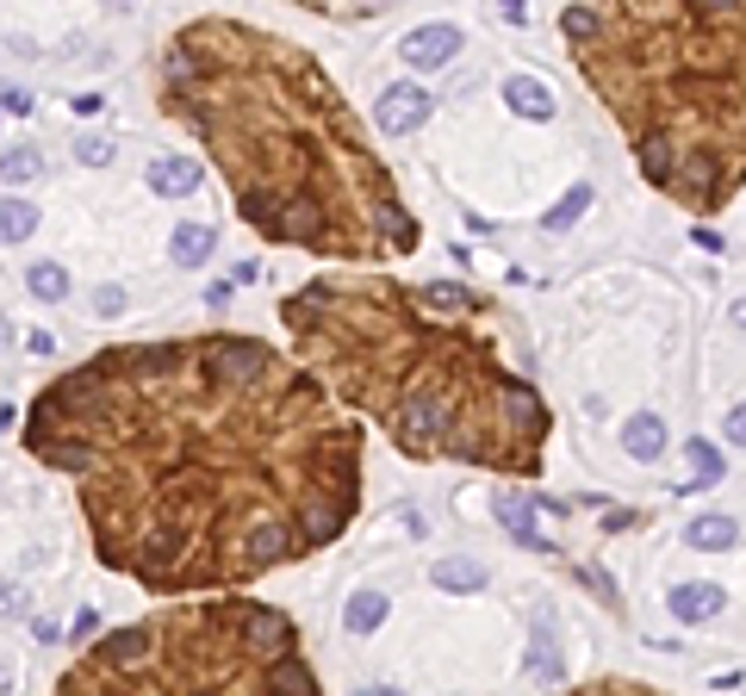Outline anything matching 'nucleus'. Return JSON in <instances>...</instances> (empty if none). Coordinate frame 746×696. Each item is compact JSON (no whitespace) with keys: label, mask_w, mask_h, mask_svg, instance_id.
<instances>
[{"label":"nucleus","mask_w":746,"mask_h":696,"mask_svg":"<svg viewBox=\"0 0 746 696\" xmlns=\"http://www.w3.org/2000/svg\"><path fill=\"white\" fill-rule=\"evenodd\" d=\"M25 448L75 479L94 554L143 591L249 585L355 510V436L255 336L100 348L32 398Z\"/></svg>","instance_id":"nucleus-1"},{"label":"nucleus","mask_w":746,"mask_h":696,"mask_svg":"<svg viewBox=\"0 0 746 696\" xmlns=\"http://www.w3.org/2000/svg\"><path fill=\"white\" fill-rule=\"evenodd\" d=\"M162 106L212 150L237 212L268 243L299 249H367L380 243V206L392 199L367 174L355 125L336 88L280 38L200 19L162 57Z\"/></svg>","instance_id":"nucleus-2"},{"label":"nucleus","mask_w":746,"mask_h":696,"mask_svg":"<svg viewBox=\"0 0 746 696\" xmlns=\"http://www.w3.org/2000/svg\"><path fill=\"white\" fill-rule=\"evenodd\" d=\"M286 653H299V634L268 603H187L106 634L63 672V690H268L274 659Z\"/></svg>","instance_id":"nucleus-3"},{"label":"nucleus","mask_w":746,"mask_h":696,"mask_svg":"<svg viewBox=\"0 0 746 696\" xmlns=\"http://www.w3.org/2000/svg\"><path fill=\"white\" fill-rule=\"evenodd\" d=\"M429 112H436V94H423L417 81H392L380 94V106H374V125L386 131V137H405V131H423Z\"/></svg>","instance_id":"nucleus-4"},{"label":"nucleus","mask_w":746,"mask_h":696,"mask_svg":"<svg viewBox=\"0 0 746 696\" xmlns=\"http://www.w3.org/2000/svg\"><path fill=\"white\" fill-rule=\"evenodd\" d=\"M461 25H417L411 38H405V44H398V57H405V63L411 69H442V63H454V57H461Z\"/></svg>","instance_id":"nucleus-5"},{"label":"nucleus","mask_w":746,"mask_h":696,"mask_svg":"<svg viewBox=\"0 0 746 696\" xmlns=\"http://www.w3.org/2000/svg\"><path fill=\"white\" fill-rule=\"evenodd\" d=\"M492 510H498V522H504V529H510L517 541H523V547H541V554L554 547V541H548V535L535 529V498H529V491H498Z\"/></svg>","instance_id":"nucleus-6"},{"label":"nucleus","mask_w":746,"mask_h":696,"mask_svg":"<svg viewBox=\"0 0 746 696\" xmlns=\"http://www.w3.org/2000/svg\"><path fill=\"white\" fill-rule=\"evenodd\" d=\"M666 603H672V616H678V622H709V616H722L728 591L709 585V579H697V585H672Z\"/></svg>","instance_id":"nucleus-7"},{"label":"nucleus","mask_w":746,"mask_h":696,"mask_svg":"<svg viewBox=\"0 0 746 696\" xmlns=\"http://www.w3.org/2000/svg\"><path fill=\"white\" fill-rule=\"evenodd\" d=\"M193 187H200V162H187V156H162V162H150V193L187 199Z\"/></svg>","instance_id":"nucleus-8"},{"label":"nucleus","mask_w":746,"mask_h":696,"mask_svg":"<svg viewBox=\"0 0 746 696\" xmlns=\"http://www.w3.org/2000/svg\"><path fill=\"white\" fill-rule=\"evenodd\" d=\"M622 448H629L635 460H660L666 454V423H660L653 411L629 417V423H622Z\"/></svg>","instance_id":"nucleus-9"},{"label":"nucleus","mask_w":746,"mask_h":696,"mask_svg":"<svg viewBox=\"0 0 746 696\" xmlns=\"http://www.w3.org/2000/svg\"><path fill=\"white\" fill-rule=\"evenodd\" d=\"M486 579H492V572L479 566V560H436V566H429V585L436 591H486Z\"/></svg>","instance_id":"nucleus-10"},{"label":"nucleus","mask_w":746,"mask_h":696,"mask_svg":"<svg viewBox=\"0 0 746 696\" xmlns=\"http://www.w3.org/2000/svg\"><path fill=\"white\" fill-rule=\"evenodd\" d=\"M212 224H181L175 237H168V255H175V268H200V262H212Z\"/></svg>","instance_id":"nucleus-11"},{"label":"nucleus","mask_w":746,"mask_h":696,"mask_svg":"<svg viewBox=\"0 0 746 696\" xmlns=\"http://www.w3.org/2000/svg\"><path fill=\"white\" fill-rule=\"evenodd\" d=\"M684 541H691V547H703V554H722V547H734V541H740V522H734V516H697L691 529H684Z\"/></svg>","instance_id":"nucleus-12"},{"label":"nucleus","mask_w":746,"mask_h":696,"mask_svg":"<svg viewBox=\"0 0 746 696\" xmlns=\"http://www.w3.org/2000/svg\"><path fill=\"white\" fill-rule=\"evenodd\" d=\"M510 106L517 112H529V119H541V125H548V119H554V94H548V88H541L535 75H510Z\"/></svg>","instance_id":"nucleus-13"},{"label":"nucleus","mask_w":746,"mask_h":696,"mask_svg":"<svg viewBox=\"0 0 746 696\" xmlns=\"http://www.w3.org/2000/svg\"><path fill=\"white\" fill-rule=\"evenodd\" d=\"M25 293L44 299V305H63L69 299V274L57 268V262H32V268H25Z\"/></svg>","instance_id":"nucleus-14"},{"label":"nucleus","mask_w":746,"mask_h":696,"mask_svg":"<svg viewBox=\"0 0 746 696\" xmlns=\"http://www.w3.org/2000/svg\"><path fill=\"white\" fill-rule=\"evenodd\" d=\"M343 622H349V634H374L386 622V591H355Z\"/></svg>","instance_id":"nucleus-15"},{"label":"nucleus","mask_w":746,"mask_h":696,"mask_svg":"<svg viewBox=\"0 0 746 696\" xmlns=\"http://www.w3.org/2000/svg\"><path fill=\"white\" fill-rule=\"evenodd\" d=\"M32 231H38L32 199H0V243H25Z\"/></svg>","instance_id":"nucleus-16"},{"label":"nucleus","mask_w":746,"mask_h":696,"mask_svg":"<svg viewBox=\"0 0 746 696\" xmlns=\"http://www.w3.org/2000/svg\"><path fill=\"white\" fill-rule=\"evenodd\" d=\"M523 678H541V684H560V678H566V665H560V647L548 641V634H541L535 647L523 653Z\"/></svg>","instance_id":"nucleus-17"},{"label":"nucleus","mask_w":746,"mask_h":696,"mask_svg":"<svg viewBox=\"0 0 746 696\" xmlns=\"http://www.w3.org/2000/svg\"><path fill=\"white\" fill-rule=\"evenodd\" d=\"M38 174H44V156H38V150H7V156H0V181H7V187H25Z\"/></svg>","instance_id":"nucleus-18"},{"label":"nucleus","mask_w":746,"mask_h":696,"mask_svg":"<svg viewBox=\"0 0 746 696\" xmlns=\"http://www.w3.org/2000/svg\"><path fill=\"white\" fill-rule=\"evenodd\" d=\"M591 212V187H572L566 199H560L554 212H548V231H566V224H579Z\"/></svg>","instance_id":"nucleus-19"},{"label":"nucleus","mask_w":746,"mask_h":696,"mask_svg":"<svg viewBox=\"0 0 746 696\" xmlns=\"http://www.w3.org/2000/svg\"><path fill=\"white\" fill-rule=\"evenodd\" d=\"M684 448H691V467H697V485L691 491H709L715 479H722V454H715L709 442H684Z\"/></svg>","instance_id":"nucleus-20"},{"label":"nucleus","mask_w":746,"mask_h":696,"mask_svg":"<svg viewBox=\"0 0 746 696\" xmlns=\"http://www.w3.org/2000/svg\"><path fill=\"white\" fill-rule=\"evenodd\" d=\"M560 32L579 38V44H597V13H591V7H566V13H560Z\"/></svg>","instance_id":"nucleus-21"},{"label":"nucleus","mask_w":746,"mask_h":696,"mask_svg":"<svg viewBox=\"0 0 746 696\" xmlns=\"http://www.w3.org/2000/svg\"><path fill=\"white\" fill-rule=\"evenodd\" d=\"M75 156L88 162V168H106V162H112V143H106V137H75Z\"/></svg>","instance_id":"nucleus-22"},{"label":"nucleus","mask_w":746,"mask_h":696,"mask_svg":"<svg viewBox=\"0 0 746 696\" xmlns=\"http://www.w3.org/2000/svg\"><path fill=\"white\" fill-rule=\"evenodd\" d=\"M94 311H100V317H119V311H125V286H100V293H94Z\"/></svg>","instance_id":"nucleus-23"},{"label":"nucleus","mask_w":746,"mask_h":696,"mask_svg":"<svg viewBox=\"0 0 746 696\" xmlns=\"http://www.w3.org/2000/svg\"><path fill=\"white\" fill-rule=\"evenodd\" d=\"M423 299H429V305H467V286H454V280H442V286H423Z\"/></svg>","instance_id":"nucleus-24"},{"label":"nucleus","mask_w":746,"mask_h":696,"mask_svg":"<svg viewBox=\"0 0 746 696\" xmlns=\"http://www.w3.org/2000/svg\"><path fill=\"white\" fill-rule=\"evenodd\" d=\"M0 106H7V112H32V94H25V88H0Z\"/></svg>","instance_id":"nucleus-25"},{"label":"nucleus","mask_w":746,"mask_h":696,"mask_svg":"<svg viewBox=\"0 0 746 696\" xmlns=\"http://www.w3.org/2000/svg\"><path fill=\"white\" fill-rule=\"evenodd\" d=\"M728 442L746 448V405H734V411H728Z\"/></svg>","instance_id":"nucleus-26"},{"label":"nucleus","mask_w":746,"mask_h":696,"mask_svg":"<svg viewBox=\"0 0 746 696\" xmlns=\"http://www.w3.org/2000/svg\"><path fill=\"white\" fill-rule=\"evenodd\" d=\"M498 13H504L510 25H523V19H529V0H498Z\"/></svg>","instance_id":"nucleus-27"},{"label":"nucleus","mask_w":746,"mask_h":696,"mask_svg":"<svg viewBox=\"0 0 746 696\" xmlns=\"http://www.w3.org/2000/svg\"><path fill=\"white\" fill-rule=\"evenodd\" d=\"M206 305H212V311H224V305H231V280H218V286H206Z\"/></svg>","instance_id":"nucleus-28"},{"label":"nucleus","mask_w":746,"mask_h":696,"mask_svg":"<svg viewBox=\"0 0 746 696\" xmlns=\"http://www.w3.org/2000/svg\"><path fill=\"white\" fill-rule=\"evenodd\" d=\"M25 342H32V355H50V348H57V336H50V330H32Z\"/></svg>","instance_id":"nucleus-29"},{"label":"nucleus","mask_w":746,"mask_h":696,"mask_svg":"<svg viewBox=\"0 0 746 696\" xmlns=\"http://www.w3.org/2000/svg\"><path fill=\"white\" fill-rule=\"evenodd\" d=\"M13 591H19V585H0V616H13V610H19V597H13Z\"/></svg>","instance_id":"nucleus-30"},{"label":"nucleus","mask_w":746,"mask_h":696,"mask_svg":"<svg viewBox=\"0 0 746 696\" xmlns=\"http://www.w3.org/2000/svg\"><path fill=\"white\" fill-rule=\"evenodd\" d=\"M131 7H137V0H106V13H131Z\"/></svg>","instance_id":"nucleus-31"},{"label":"nucleus","mask_w":746,"mask_h":696,"mask_svg":"<svg viewBox=\"0 0 746 696\" xmlns=\"http://www.w3.org/2000/svg\"><path fill=\"white\" fill-rule=\"evenodd\" d=\"M728 317H734V324H740V330H746V299H740V305H734V311H728Z\"/></svg>","instance_id":"nucleus-32"},{"label":"nucleus","mask_w":746,"mask_h":696,"mask_svg":"<svg viewBox=\"0 0 746 696\" xmlns=\"http://www.w3.org/2000/svg\"><path fill=\"white\" fill-rule=\"evenodd\" d=\"M0 348H7V317H0Z\"/></svg>","instance_id":"nucleus-33"}]
</instances>
